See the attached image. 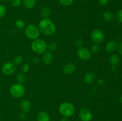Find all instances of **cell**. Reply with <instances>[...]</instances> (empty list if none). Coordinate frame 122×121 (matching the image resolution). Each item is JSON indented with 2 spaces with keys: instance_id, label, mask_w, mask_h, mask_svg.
I'll use <instances>...</instances> for the list:
<instances>
[{
  "instance_id": "22",
  "label": "cell",
  "mask_w": 122,
  "mask_h": 121,
  "mask_svg": "<svg viewBox=\"0 0 122 121\" xmlns=\"http://www.w3.org/2000/svg\"><path fill=\"white\" fill-rule=\"evenodd\" d=\"M15 26L17 29L19 30H23L24 28H25V23L23 20H16L15 22Z\"/></svg>"
},
{
  "instance_id": "39",
  "label": "cell",
  "mask_w": 122,
  "mask_h": 121,
  "mask_svg": "<svg viewBox=\"0 0 122 121\" xmlns=\"http://www.w3.org/2000/svg\"><path fill=\"white\" fill-rule=\"evenodd\" d=\"M1 32H2V31H1V28H0V34H1Z\"/></svg>"
},
{
  "instance_id": "37",
  "label": "cell",
  "mask_w": 122,
  "mask_h": 121,
  "mask_svg": "<svg viewBox=\"0 0 122 121\" xmlns=\"http://www.w3.org/2000/svg\"><path fill=\"white\" fill-rule=\"evenodd\" d=\"M120 103H121L122 104V96H121V97H120Z\"/></svg>"
},
{
  "instance_id": "18",
  "label": "cell",
  "mask_w": 122,
  "mask_h": 121,
  "mask_svg": "<svg viewBox=\"0 0 122 121\" xmlns=\"http://www.w3.org/2000/svg\"><path fill=\"white\" fill-rule=\"evenodd\" d=\"M51 14V11L50 8L47 7H44L41 10V15L43 19H49Z\"/></svg>"
},
{
  "instance_id": "24",
  "label": "cell",
  "mask_w": 122,
  "mask_h": 121,
  "mask_svg": "<svg viewBox=\"0 0 122 121\" xmlns=\"http://www.w3.org/2000/svg\"><path fill=\"white\" fill-rule=\"evenodd\" d=\"M58 1H59L60 4L64 7L71 5L74 2V0H58Z\"/></svg>"
},
{
  "instance_id": "5",
  "label": "cell",
  "mask_w": 122,
  "mask_h": 121,
  "mask_svg": "<svg viewBox=\"0 0 122 121\" xmlns=\"http://www.w3.org/2000/svg\"><path fill=\"white\" fill-rule=\"evenodd\" d=\"M40 33L38 27L35 24H30L25 28V35L30 40H34L39 38Z\"/></svg>"
},
{
  "instance_id": "29",
  "label": "cell",
  "mask_w": 122,
  "mask_h": 121,
  "mask_svg": "<svg viewBox=\"0 0 122 121\" xmlns=\"http://www.w3.org/2000/svg\"><path fill=\"white\" fill-rule=\"evenodd\" d=\"M75 45L78 48L81 47H83V41L81 39H77L75 40Z\"/></svg>"
},
{
  "instance_id": "19",
  "label": "cell",
  "mask_w": 122,
  "mask_h": 121,
  "mask_svg": "<svg viewBox=\"0 0 122 121\" xmlns=\"http://www.w3.org/2000/svg\"><path fill=\"white\" fill-rule=\"evenodd\" d=\"M23 4L26 9H31L35 6L36 0H23Z\"/></svg>"
},
{
  "instance_id": "17",
  "label": "cell",
  "mask_w": 122,
  "mask_h": 121,
  "mask_svg": "<svg viewBox=\"0 0 122 121\" xmlns=\"http://www.w3.org/2000/svg\"><path fill=\"white\" fill-rule=\"evenodd\" d=\"M102 18L107 22H111L114 19V15L110 11H106L102 14Z\"/></svg>"
},
{
  "instance_id": "36",
  "label": "cell",
  "mask_w": 122,
  "mask_h": 121,
  "mask_svg": "<svg viewBox=\"0 0 122 121\" xmlns=\"http://www.w3.org/2000/svg\"><path fill=\"white\" fill-rule=\"evenodd\" d=\"M60 121H69V119H68V117H64L62 119H61V120Z\"/></svg>"
},
{
  "instance_id": "40",
  "label": "cell",
  "mask_w": 122,
  "mask_h": 121,
  "mask_svg": "<svg viewBox=\"0 0 122 121\" xmlns=\"http://www.w3.org/2000/svg\"><path fill=\"white\" fill-rule=\"evenodd\" d=\"M1 113H0V121H1Z\"/></svg>"
},
{
  "instance_id": "31",
  "label": "cell",
  "mask_w": 122,
  "mask_h": 121,
  "mask_svg": "<svg viewBox=\"0 0 122 121\" xmlns=\"http://www.w3.org/2000/svg\"><path fill=\"white\" fill-rule=\"evenodd\" d=\"M27 114H26V113L23 112H22L20 114V115H19V118H20V119L21 120V121H25V120L27 119Z\"/></svg>"
},
{
  "instance_id": "35",
  "label": "cell",
  "mask_w": 122,
  "mask_h": 121,
  "mask_svg": "<svg viewBox=\"0 0 122 121\" xmlns=\"http://www.w3.org/2000/svg\"><path fill=\"white\" fill-rule=\"evenodd\" d=\"M118 50H119V54L122 56V42L120 43L119 46H118Z\"/></svg>"
},
{
  "instance_id": "20",
  "label": "cell",
  "mask_w": 122,
  "mask_h": 121,
  "mask_svg": "<svg viewBox=\"0 0 122 121\" xmlns=\"http://www.w3.org/2000/svg\"><path fill=\"white\" fill-rule=\"evenodd\" d=\"M26 78V75L23 72H19L16 75V79L17 80L18 83H21V84H23L25 81Z\"/></svg>"
},
{
  "instance_id": "14",
  "label": "cell",
  "mask_w": 122,
  "mask_h": 121,
  "mask_svg": "<svg viewBox=\"0 0 122 121\" xmlns=\"http://www.w3.org/2000/svg\"><path fill=\"white\" fill-rule=\"evenodd\" d=\"M110 64L112 67L117 68L120 63V58L119 55L116 53H113L111 55L109 59Z\"/></svg>"
},
{
  "instance_id": "8",
  "label": "cell",
  "mask_w": 122,
  "mask_h": 121,
  "mask_svg": "<svg viewBox=\"0 0 122 121\" xmlns=\"http://www.w3.org/2000/svg\"><path fill=\"white\" fill-rule=\"evenodd\" d=\"M16 67L13 62H7L2 66V71L6 75H11L15 72Z\"/></svg>"
},
{
  "instance_id": "32",
  "label": "cell",
  "mask_w": 122,
  "mask_h": 121,
  "mask_svg": "<svg viewBox=\"0 0 122 121\" xmlns=\"http://www.w3.org/2000/svg\"><path fill=\"white\" fill-rule=\"evenodd\" d=\"M109 2V0H98L99 4L101 6L107 5Z\"/></svg>"
},
{
  "instance_id": "1",
  "label": "cell",
  "mask_w": 122,
  "mask_h": 121,
  "mask_svg": "<svg viewBox=\"0 0 122 121\" xmlns=\"http://www.w3.org/2000/svg\"><path fill=\"white\" fill-rule=\"evenodd\" d=\"M38 27L41 33L47 36L52 35L57 30L54 23L50 19H42L39 21Z\"/></svg>"
},
{
  "instance_id": "16",
  "label": "cell",
  "mask_w": 122,
  "mask_h": 121,
  "mask_svg": "<svg viewBox=\"0 0 122 121\" xmlns=\"http://www.w3.org/2000/svg\"><path fill=\"white\" fill-rule=\"evenodd\" d=\"M37 121H50L49 114L45 111H41L37 115Z\"/></svg>"
},
{
  "instance_id": "11",
  "label": "cell",
  "mask_w": 122,
  "mask_h": 121,
  "mask_svg": "<svg viewBox=\"0 0 122 121\" xmlns=\"http://www.w3.org/2000/svg\"><path fill=\"white\" fill-rule=\"evenodd\" d=\"M118 48V44L116 40H112L106 43L105 49L108 53H113Z\"/></svg>"
},
{
  "instance_id": "26",
  "label": "cell",
  "mask_w": 122,
  "mask_h": 121,
  "mask_svg": "<svg viewBox=\"0 0 122 121\" xmlns=\"http://www.w3.org/2000/svg\"><path fill=\"white\" fill-rule=\"evenodd\" d=\"M6 7L4 5L0 4V19H2L6 14Z\"/></svg>"
},
{
  "instance_id": "28",
  "label": "cell",
  "mask_w": 122,
  "mask_h": 121,
  "mask_svg": "<svg viewBox=\"0 0 122 121\" xmlns=\"http://www.w3.org/2000/svg\"><path fill=\"white\" fill-rule=\"evenodd\" d=\"M116 18L117 20L119 21L120 23H122V9H119L116 13Z\"/></svg>"
},
{
  "instance_id": "41",
  "label": "cell",
  "mask_w": 122,
  "mask_h": 121,
  "mask_svg": "<svg viewBox=\"0 0 122 121\" xmlns=\"http://www.w3.org/2000/svg\"></svg>"
},
{
  "instance_id": "10",
  "label": "cell",
  "mask_w": 122,
  "mask_h": 121,
  "mask_svg": "<svg viewBox=\"0 0 122 121\" xmlns=\"http://www.w3.org/2000/svg\"><path fill=\"white\" fill-rule=\"evenodd\" d=\"M54 55L52 52L50 51H46V52L43 53L42 61L45 65H50L54 61Z\"/></svg>"
},
{
  "instance_id": "23",
  "label": "cell",
  "mask_w": 122,
  "mask_h": 121,
  "mask_svg": "<svg viewBox=\"0 0 122 121\" xmlns=\"http://www.w3.org/2000/svg\"><path fill=\"white\" fill-rule=\"evenodd\" d=\"M47 46L48 49H49V51H51V52L56 51V50H57V47H58V45H57V43L54 41L50 42L48 44Z\"/></svg>"
},
{
  "instance_id": "3",
  "label": "cell",
  "mask_w": 122,
  "mask_h": 121,
  "mask_svg": "<svg viewBox=\"0 0 122 121\" xmlns=\"http://www.w3.org/2000/svg\"><path fill=\"white\" fill-rule=\"evenodd\" d=\"M48 44L42 39H38L33 40L31 43V49L37 54H43L48 49Z\"/></svg>"
},
{
  "instance_id": "25",
  "label": "cell",
  "mask_w": 122,
  "mask_h": 121,
  "mask_svg": "<svg viewBox=\"0 0 122 121\" xmlns=\"http://www.w3.org/2000/svg\"><path fill=\"white\" fill-rule=\"evenodd\" d=\"M100 50V47L99 45L98 44H95L94 43V45H92L91 48V52L93 53H98L99 51Z\"/></svg>"
},
{
  "instance_id": "34",
  "label": "cell",
  "mask_w": 122,
  "mask_h": 121,
  "mask_svg": "<svg viewBox=\"0 0 122 121\" xmlns=\"http://www.w3.org/2000/svg\"><path fill=\"white\" fill-rule=\"evenodd\" d=\"M39 62H40V59L38 57H35L32 59V62L34 63V64H38Z\"/></svg>"
},
{
  "instance_id": "33",
  "label": "cell",
  "mask_w": 122,
  "mask_h": 121,
  "mask_svg": "<svg viewBox=\"0 0 122 121\" xmlns=\"http://www.w3.org/2000/svg\"><path fill=\"white\" fill-rule=\"evenodd\" d=\"M105 81L104 79H102V78H100L97 80V85H99V86H102L104 84Z\"/></svg>"
},
{
  "instance_id": "9",
  "label": "cell",
  "mask_w": 122,
  "mask_h": 121,
  "mask_svg": "<svg viewBox=\"0 0 122 121\" xmlns=\"http://www.w3.org/2000/svg\"><path fill=\"white\" fill-rule=\"evenodd\" d=\"M92 113L87 107H82L79 111V117L81 121H91L92 119Z\"/></svg>"
},
{
  "instance_id": "30",
  "label": "cell",
  "mask_w": 122,
  "mask_h": 121,
  "mask_svg": "<svg viewBox=\"0 0 122 121\" xmlns=\"http://www.w3.org/2000/svg\"><path fill=\"white\" fill-rule=\"evenodd\" d=\"M29 69H30L29 65L28 64H27V63L24 64L23 65L22 67H21V70H22V72H23V73H26V72H28Z\"/></svg>"
},
{
  "instance_id": "13",
  "label": "cell",
  "mask_w": 122,
  "mask_h": 121,
  "mask_svg": "<svg viewBox=\"0 0 122 121\" xmlns=\"http://www.w3.org/2000/svg\"><path fill=\"white\" fill-rule=\"evenodd\" d=\"M76 70V66L73 63L69 62L66 64L63 68V71L65 74L70 75L74 73Z\"/></svg>"
},
{
  "instance_id": "6",
  "label": "cell",
  "mask_w": 122,
  "mask_h": 121,
  "mask_svg": "<svg viewBox=\"0 0 122 121\" xmlns=\"http://www.w3.org/2000/svg\"><path fill=\"white\" fill-rule=\"evenodd\" d=\"M91 37L93 42L95 44H101L104 41L105 35L102 30L100 29L93 30L91 33Z\"/></svg>"
},
{
  "instance_id": "38",
  "label": "cell",
  "mask_w": 122,
  "mask_h": 121,
  "mask_svg": "<svg viewBox=\"0 0 122 121\" xmlns=\"http://www.w3.org/2000/svg\"><path fill=\"white\" fill-rule=\"evenodd\" d=\"M8 1V0H0V1H1V2H5V1Z\"/></svg>"
},
{
  "instance_id": "4",
  "label": "cell",
  "mask_w": 122,
  "mask_h": 121,
  "mask_svg": "<svg viewBox=\"0 0 122 121\" xmlns=\"http://www.w3.org/2000/svg\"><path fill=\"white\" fill-rule=\"evenodd\" d=\"M26 88L24 85L21 83H17L13 84L10 88V93L14 98H21L24 96Z\"/></svg>"
},
{
  "instance_id": "12",
  "label": "cell",
  "mask_w": 122,
  "mask_h": 121,
  "mask_svg": "<svg viewBox=\"0 0 122 121\" xmlns=\"http://www.w3.org/2000/svg\"><path fill=\"white\" fill-rule=\"evenodd\" d=\"M96 79V75L93 72H88L85 74L84 76V81L88 85H91Z\"/></svg>"
},
{
  "instance_id": "27",
  "label": "cell",
  "mask_w": 122,
  "mask_h": 121,
  "mask_svg": "<svg viewBox=\"0 0 122 121\" xmlns=\"http://www.w3.org/2000/svg\"><path fill=\"white\" fill-rule=\"evenodd\" d=\"M10 4L14 7H17L21 5V0H10Z\"/></svg>"
},
{
  "instance_id": "7",
  "label": "cell",
  "mask_w": 122,
  "mask_h": 121,
  "mask_svg": "<svg viewBox=\"0 0 122 121\" xmlns=\"http://www.w3.org/2000/svg\"><path fill=\"white\" fill-rule=\"evenodd\" d=\"M77 55L80 59L86 61L91 58V52L86 47H81L77 49Z\"/></svg>"
},
{
  "instance_id": "21",
  "label": "cell",
  "mask_w": 122,
  "mask_h": 121,
  "mask_svg": "<svg viewBox=\"0 0 122 121\" xmlns=\"http://www.w3.org/2000/svg\"><path fill=\"white\" fill-rule=\"evenodd\" d=\"M23 62V58L21 55H16L14 58L13 60V62L14 63V64L15 65H18L21 64Z\"/></svg>"
},
{
  "instance_id": "2",
  "label": "cell",
  "mask_w": 122,
  "mask_h": 121,
  "mask_svg": "<svg viewBox=\"0 0 122 121\" xmlns=\"http://www.w3.org/2000/svg\"><path fill=\"white\" fill-rule=\"evenodd\" d=\"M58 111L64 117H71L75 114V107L74 104L70 102H64L60 104Z\"/></svg>"
},
{
  "instance_id": "15",
  "label": "cell",
  "mask_w": 122,
  "mask_h": 121,
  "mask_svg": "<svg viewBox=\"0 0 122 121\" xmlns=\"http://www.w3.org/2000/svg\"><path fill=\"white\" fill-rule=\"evenodd\" d=\"M20 107L22 112L27 113L30 110L31 107H32V104H31L30 101L28 100L23 99L20 102Z\"/></svg>"
}]
</instances>
